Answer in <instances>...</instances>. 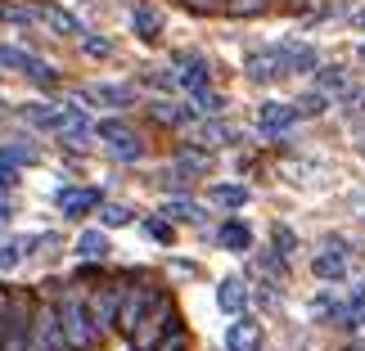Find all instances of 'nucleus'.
Returning a JSON list of instances; mask_svg holds the SVG:
<instances>
[{"label":"nucleus","instance_id":"obj_1","mask_svg":"<svg viewBox=\"0 0 365 351\" xmlns=\"http://www.w3.org/2000/svg\"><path fill=\"white\" fill-rule=\"evenodd\" d=\"M54 306H59V325L68 333V347L73 351H91L100 338V329H95V315H91V298H81V293H63V298H54Z\"/></svg>","mask_w":365,"mask_h":351},{"label":"nucleus","instance_id":"obj_2","mask_svg":"<svg viewBox=\"0 0 365 351\" xmlns=\"http://www.w3.org/2000/svg\"><path fill=\"white\" fill-rule=\"evenodd\" d=\"M163 298H167L163 284H149V279H140V284H135V279H131V288H126V298H122V311H118V333H122L126 342L135 338V329L145 325L149 311H153Z\"/></svg>","mask_w":365,"mask_h":351},{"label":"nucleus","instance_id":"obj_3","mask_svg":"<svg viewBox=\"0 0 365 351\" xmlns=\"http://www.w3.org/2000/svg\"><path fill=\"white\" fill-rule=\"evenodd\" d=\"M126 288H131V275H118V279H108V284H100V293L91 298V315H95V329H100V338L118 333V311H122Z\"/></svg>","mask_w":365,"mask_h":351},{"label":"nucleus","instance_id":"obj_4","mask_svg":"<svg viewBox=\"0 0 365 351\" xmlns=\"http://www.w3.org/2000/svg\"><path fill=\"white\" fill-rule=\"evenodd\" d=\"M32 351H73L63 325H59V306H54V298L36 302V311H32Z\"/></svg>","mask_w":365,"mask_h":351},{"label":"nucleus","instance_id":"obj_5","mask_svg":"<svg viewBox=\"0 0 365 351\" xmlns=\"http://www.w3.org/2000/svg\"><path fill=\"white\" fill-rule=\"evenodd\" d=\"M176 325H180V320H176V306H172V298H163V302L149 311V320H145V325L135 329L131 351H153V347H158V342H163V338H167V333H172Z\"/></svg>","mask_w":365,"mask_h":351},{"label":"nucleus","instance_id":"obj_6","mask_svg":"<svg viewBox=\"0 0 365 351\" xmlns=\"http://www.w3.org/2000/svg\"><path fill=\"white\" fill-rule=\"evenodd\" d=\"M32 311H36V302L14 298L9 333H5V347H0V351H32Z\"/></svg>","mask_w":365,"mask_h":351},{"label":"nucleus","instance_id":"obj_7","mask_svg":"<svg viewBox=\"0 0 365 351\" xmlns=\"http://www.w3.org/2000/svg\"><path fill=\"white\" fill-rule=\"evenodd\" d=\"M54 131H59L73 149H86V145H91V135H95V126L81 117V108H77V104H63V108H54Z\"/></svg>","mask_w":365,"mask_h":351},{"label":"nucleus","instance_id":"obj_8","mask_svg":"<svg viewBox=\"0 0 365 351\" xmlns=\"http://www.w3.org/2000/svg\"><path fill=\"white\" fill-rule=\"evenodd\" d=\"M262 342H266V333H262L257 320H248V315H240L226 329V351H262Z\"/></svg>","mask_w":365,"mask_h":351},{"label":"nucleus","instance_id":"obj_9","mask_svg":"<svg viewBox=\"0 0 365 351\" xmlns=\"http://www.w3.org/2000/svg\"><path fill=\"white\" fill-rule=\"evenodd\" d=\"M244 68H248L252 81H279V77L289 73V63H284V54H279V50H257V54H248Z\"/></svg>","mask_w":365,"mask_h":351},{"label":"nucleus","instance_id":"obj_10","mask_svg":"<svg viewBox=\"0 0 365 351\" xmlns=\"http://www.w3.org/2000/svg\"><path fill=\"white\" fill-rule=\"evenodd\" d=\"M298 117H302V113H298V104H262L257 126H262V135H284Z\"/></svg>","mask_w":365,"mask_h":351},{"label":"nucleus","instance_id":"obj_11","mask_svg":"<svg viewBox=\"0 0 365 351\" xmlns=\"http://www.w3.org/2000/svg\"><path fill=\"white\" fill-rule=\"evenodd\" d=\"M54 203H59L63 216H86L95 203H100V189H73V185H59L54 189Z\"/></svg>","mask_w":365,"mask_h":351},{"label":"nucleus","instance_id":"obj_12","mask_svg":"<svg viewBox=\"0 0 365 351\" xmlns=\"http://www.w3.org/2000/svg\"><path fill=\"white\" fill-rule=\"evenodd\" d=\"M248 302H252V293H248L244 279H221V284H217V306L226 315H244Z\"/></svg>","mask_w":365,"mask_h":351},{"label":"nucleus","instance_id":"obj_13","mask_svg":"<svg viewBox=\"0 0 365 351\" xmlns=\"http://www.w3.org/2000/svg\"><path fill=\"white\" fill-rule=\"evenodd\" d=\"M275 50L284 54L289 73H320V63H316V50H312V46H302V41H279Z\"/></svg>","mask_w":365,"mask_h":351},{"label":"nucleus","instance_id":"obj_14","mask_svg":"<svg viewBox=\"0 0 365 351\" xmlns=\"http://www.w3.org/2000/svg\"><path fill=\"white\" fill-rule=\"evenodd\" d=\"M77 100H100V104H108V108H126V104H135V95H131V86H113V81H100V86L81 90Z\"/></svg>","mask_w":365,"mask_h":351},{"label":"nucleus","instance_id":"obj_15","mask_svg":"<svg viewBox=\"0 0 365 351\" xmlns=\"http://www.w3.org/2000/svg\"><path fill=\"white\" fill-rule=\"evenodd\" d=\"M347 271H352V266H347V257H343V252H316V257H312V275L316 279H329V284H334V279H347Z\"/></svg>","mask_w":365,"mask_h":351},{"label":"nucleus","instance_id":"obj_16","mask_svg":"<svg viewBox=\"0 0 365 351\" xmlns=\"http://www.w3.org/2000/svg\"><path fill=\"white\" fill-rule=\"evenodd\" d=\"M131 27H135L140 41H158L163 36V14L153 9V5H135L131 9Z\"/></svg>","mask_w":365,"mask_h":351},{"label":"nucleus","instance_id":"obj_17","mask_svg":"<svg viewBox=\"0 0 365 351\" xmlns=\"http://www.w3.org/2000/svg\"><path fill=\"white\" fill-rule=\"evenodd\" d=\"M217 243L226 252H248L252 248V230L244 226V221H226V226L217 230Z\"/></svg>","mask_w":365,"mask_h":351},{"label":"nucleus","instance_id":"obj_18","mask_svg":"<svg viewBox=\"0 0 365 351\" xmlns=\"http://www.w3.org/2000/svg\"><path fill=\"white\" fill-rule=\"evenodd\" d=\"M108 248H113V243H108V234L104 230H86V234H81L77 239V257H86V261H104L108 257Z\"/></svg>","mask_w":365,"mask_h":351},{"label":"nucleus","instance_id":"obj_19","mask_svg":"<svg viewBox=\"0 0 365 351\" xmlns=\"http://www.w3.org/2000/svg\"><path fill=\"white\" fill-rule=\"evenodd\" d=\"M41 19H46L59 36H81V19H77V14H68V9H59V5H46V9H41Z\"/></svg>","mask_w":365,"mask_h":351},{"label":"nucleus","instance_id":"obj_20","mask_svg":"<svg viewBox=\"0 0 365 351\" xmlns=\"http://www.w3.org/2000/svg\"><path fill=\"white\" fill-rule=\"evenodd\" d=\"M316 90H325V95H352V81H347V73L343 68H320L316 73Z\"/></svg>","mask_w":365,"mask_h":351},{"label":"nucleus","instance_id":"obj_21","mask_svg":"<svg viewBox=\"0 0 365 351\" xmlns=\"http://www.w3.org/2000/svg\"><path fill=\"white\" fill-rule=\"evenodd\" d=\"M176 86H185V90H207V63L203 59H185V68L176 73Z\"/></svg>","mask_w":365,"mask_h":351},{"label":"nucleus","instance_id":"obj_22","mask_svg":"<svg viewBox=\"0 0 365 351\" xmlns=\"http://www.w3.org/2000/svg\"><path fill=\"white\" fill-rule=\"evenodd\" d=\"M23 77L32 81V86H41V90H50L54 81H59V77H54V68H50L46 59H36V54H27V63H23Z\"/></svg>","mask_w":365,"mask_h":351},{"label":"nucleus","instance_id":"obj_23","mask_svg":"<svg viewBox=\"0 0 365 351\" xmlns=\"http://www.w3.org/2000/svg\"><path fill=\"white\" fill-rule=\"evenodd\" d=\"M207 199L221 203V207H248L252 194H248V185H212V189H207Z\"/></svg>","mask_w":365,"mask_h":351},{"label":"nucleus","instance_id":"obj_24","mask_svg":"<svg viewBox=\"0 0 365 351\" xmlns=\"http://www.w3.org/2000/svg\"><path fill=\"white\" fill-rule=\"evenodd\" d=\"M27 252H32V239H9V243H0V271H14Z\"/></svg>","mask_w":365,"mask_h":351},{"label":"nucleus","instance_id":"obj_25","mask_svg":"<svg viewBox=\"0 0 365 351\" xmlns=\"http://www.w3.org/2000/svg\"><path fill=\"white\" fill-rule=\"evenodd\" d=\"M293 104H298V113H302V117H320V113H329V95H325V90H307V95H298Z\"/></svg>","mask_w":365,"mask_h":351},{"label":"nucleus","instance_id":"obj_26","mask_svg":"<svg viewBox=\"0 0 365 351\" xmlns=\"http://www.w3.org/2000/svg\"><path fill=\"white\" fill-rule=\"evenodd\" d=\"M194 117H217L221 113V108H226V100H221V95L217 90H199V95H194Z\"/></svg>","mask_w":365,"mask_h":351},{"label":"nucleus","instance_id":"obj_27","mask_svg":"<svg viewBox=\"0 0 365 351\" xmlns=\"http://www.w3.org/2000/svg\"><path fill=\"white\" fill-rule=\"evenodd\" d=\"M153 117L167 122V126H185L194 117V108H185V104H153Z\"/></svg>","mask_w":365,"mask_h":351},{"label":"nucleus","instance_id":"obj_28","mask_svg":"<svg viewBox=\"0 0 365 351\" xmlns=\"http://www.w3.org/2000/svg\"><path fill=\"white\" fill-rule=\"evenodd\" d=\"M226 140H230V126H226V122H217V117L207 122V117H203V126H199V145H226Z\"/></svg>","mask_w":365,"mask_h":351},{"label":"nucleus","instance_id":"obj_29","mask_svg":"<svg viewBox=\"0 0 365 351\" xmlns=\"http://www.w3.org/2000/svg\"><path fill=\"white\" fill-rule=\"evenodd\" d=\"M108 153H113L118 162H135L140 153H145V145H140L135 135H126V140H113V145H108Z\"/></svg>","mask_w":365,"mask_h":351},{"label":"nucleus","instance_id":"obj_30","mask_svg":"<svg viewBox=\"0 0 365 351\" xmlns=\"http://www.w3.org/2000/svg\"><path fill=\"white\" fill-rule=\"evenodd\" d=\"M81 54H86V59H108V54H113V41L108 36H81Z\"/></svg>","mask_w":365,"mask_h":351},{"label":"nucleus","instance_id":"obj_31","mask_svg":"<svg viewBox=\"0 0 365 351\" xmlns=\"http://www.w3.org/2000/svg\"><path fill=\"white\" fill-rule=\"evenodd\" d=\"M100 221L108 230H118V226H131V207H122V203H108V207H100Z\"/></svg>","mask_w":365,"mask_h":351},{"label":"nucleus","instance_id":"obj_32","mask_svg":"<svg viewBox=\"0 0 365 351\" xmlns=\"http://www.w3.org/2000/svg\"><path fill=\"white\" fill-rule=\"evenodd\" d=\"M235 19H252V14H262V9H271V0H230L226 5Z\"/></svg>","mask_w":365,"mask_h":351},{"label":"nucleus","instance_id":"obj_33","mask_svg":"<svg viewBox=\"0 0 365 351\" xmlns=\"http://www.w3.org/2000/svg\"><path fill=\"white\" fill-rule=\"evenodd\" d=\"M163 212H167V216H180V221H203V212H199V207H194V203H185V199H176V203H167V207H163Z\"/></svg>","mask_w":365,"mask_h":351},{"label":"nucleus","instance_id":"obj_34","mask_svg":"<svg viewBox=\"0 0 365 351\" xmlns=\"http://www.w3.org/2000/svg\"><path fill=\"white\" fill-rule=\"evenodd\" d=\"M153 351H190V338H185V329H172V333H167V338L158 342V347H153Z\"/></svg>","mask_w":365,"mask_h":351},{"label":"nucleus","instance_id":"obj_35","mask_svg":"<svg viewBox=\"0 0 365 351\" xmlns=\"http://www.w3.org/2000/svg\"><path fill=\"white\" fill-rule=\"evenodd\" d=\"M9 311H14V293L0 288V347H5V333H9Z\"/></svg>","mask_w":365,"mask_h":351},{"label":"nucleus","instance_id":"obj_36","mask_svg":"<svg viewBox=\"0 0 365 351\" xmlns=\"http://www.w3.org/2000/svg\"><path fill=\"white\" fill-rule=\"evenodd\" d=\"M176 172H207V158H199V153H180Z\"/></svg>","mask_w":365,"mask_h":351},{"label":"nucleus","instance_id":"obj_37","mask_svg":"<svg viewBox=\"0 0 365 351\" xmlns=\"http://www.w3.org/2000/svg\"><path fill=\"white\" fill-rule=\"evenodd\" d=\"M221 5H230V0H185V9H194V14H217Z\"/></svg>","mask_w":365,"mask_h":351},{"label":"nucleus","instance_id":"obj_38","mask_svg":"<svg viewBox=\"0 0 365 351\" xmlns=\"http://www.w3.org/2000/svg\"><path fill=\"white\" fill-rule=\"evenodd\" d=\"M271 239H275V248H279V252H293V230H289V226H275Z\"/></svg>","mask_w":365,"mask_h":351},{"label":"nucleus","instance_id":"obj_39","mask_svg":"<svg viewBox=\"0 0 365 351\" xmlns=\"http://www.w3.org/2000/svg\"><path fill=\"white\" fill-rule=\"evenodd\" d=\"M149 234L158 239V243H172V226H167V221H149Z\"/></svg>","mask_w":365,"mask_h":351},{"label":"nucleus","instance_id":"obj_40","mask_svg":"<svg viewBox=\"0 0 365 351\" xmlns=\"http://www.w3.org/2000/svg\"><path fill=\"white\" fill-rule=\"evenodd\" d=\"M5 158H14V162H36V149L32 145H27V149L19 145V149H5Z\"/></svg>","mask_w":365,"mask_h":351},{"label":"nucleus","instance_id":"obj_41","mask_svg":"<svg viewBox=\"0 0 365 351\" xmlns=\"http://www.w3.org/2000/svg\"><path fill=\"white\" fill-rule=\"evenodd\" d=\"M14 185H19V172L9 162H0V189H14Z\"/></svg>","mask_w":365,"mask_h":351},{"label":"nucleus","instance_id":"obj_42","mask_svg":"<svg viewBox=\"0 0 365 351\" xmlns=\"http://www.w3.org/2000/svg\"><path fill=\"white\" fill-rule=\"evenodd\" d=\"M347 104H352V108H361V113H365V90H352V95H347Z\"/></svg>","mask_w":365,"mask_h":351},{"label":"nucleus","instance_id":"obj_43","mask_svg":"<svg viewBox=\"0 0 365 351\" xmlns=\"http://www.w3.org/2000/svg\"><path fill=\"white\" fill-rule=\"evenodd\" d=\"M352 27H361V32H365V5H361V9L352 14Z\"/></svg>","mask_w":365,"mask_h":351},{"label":"nucleus","instance_id":"obj_44","mask_svg":"<svg viewBox=\"0 0 365 351\" xmlns=\"http://www.w3.org/2000/svg\"><path fill=\"white\" fill-rule=\"evenodd\" d=\"M9 216V203H5V189H0V221Z\"/></svg>","mask_w":365,"mask_h":351},{"label":"nucleus","instance_id":"obj_45","mask_svg":"<svg viewBox=\"0 0 365 351\" xmlns=\"http://www.w3.org/2000/svg\"><path fill=\"white\" fill-rule=\"evenodd\" d=\"M356 54H361V59H365V46H361V50H356Z\"/></svg>","mask_w":365,"mask_h":351},{"label":"nucleus","instance_id":"obj_46","mask_svg":"<svg viewBox=\"0 0 365 351\" xmlns=\"http://www.w3.org/2000/svg\"><path fill=\"white\" fill-rule=\"evenodd\" d=\"M293 5H307V0H293Z\"/></svg>","mask_w":365,"mask_h":351}]
</instances>
